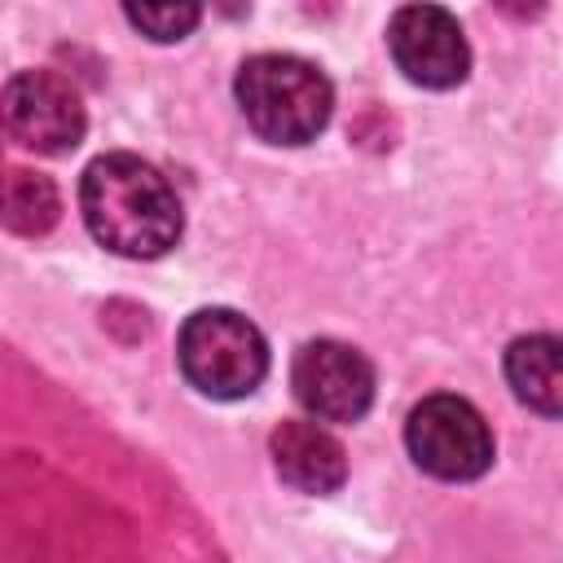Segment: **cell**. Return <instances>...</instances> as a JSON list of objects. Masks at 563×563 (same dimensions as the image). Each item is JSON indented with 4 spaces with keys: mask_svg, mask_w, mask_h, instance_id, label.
Masks as SVG:
<instances>
[{
    "mask_svg": "<svg viewBox=\"0 0 563 563\" xmlns=\"http://www.w3.org/2000/svg\"><path fill=\"white\" fill-rule=\"evenodd\" d=\"M79 207L92 238L128 260H154L180 238V198L158 167L136 154H101L79 180Z\"/></svg>",
    "mask_w": 563,
    "mask_h": 563,
    "instance_id": "1",
    "label": "cell"
},
{
    "mask_svg": "<svg viewBox=\"0 0 563 563\" xmlns=\"http://www.w3.org/2000/svg\"><path fill=\"white\" fill-rule=\"evenodd\" d=\"M497 9L510 18H537L545 9V0H497Z\"/></svg>",
    "mask_w": 563,
    "mask_h": 563,
    "instance_id": "12",
    "label": "cell"
},
{
    "mask_svg": "<svg viewBox=\"0 0 563 563\" xmlns=\"http://www.w3.org/2000/svg\"><path fill=\"white\" fill-rule=\"evenodd\" d=\"M277 475L299 493H334L347 479L343 444L317 422H282L268 440Z\"/></svg>",
    "mask_w": 563,
    "mask_h": 563,
    "instance_id": "8",
    "label": "cell"
},
{
    "mask_svg": "<svg viewBox=\"0 0 563 563\" xmlns=\"http://www.w3.org/2000/svg\"><path fill=\"white\" fill-rule=\"evenodd\" d=\"M4 132L22 150L66 154L84 136V101L53 70H18L4 84Z\"/></svg>",
    "mask_w": 563,
    "mask_h": 563,
    "instance_id": "6",
    "label": "cell"
},
{
    "mask_svg": "<svg viewBox=\"0 0 563 563\" xmlns=\"http://www.w3.org/2000/svg\"><path fill=\"white\" fill-rule=\"evenodd\" d=\"M57 211H62V198H57V185L31 167H9L4 176V224L22 238H40L57 224Z\"/></svg>",
    "mask_w": 563,
    "mask_h": 563,
    "instance_id": "10",
    "label": "cell"
},
{
    "mask_svg": "<svg viewBox=\"0 0 563 563\" xmlns=\"http://www.w3.org/2000/svg\"><path fill=\"white\" fill-rule=\"evenodd\" d=\"M387 48L405 79L422 88H453L466 79L471 48L457 18L440 4H405L387 26Z\"/></svg>",
    "mask_w": 563,
    "mask_h": 563,
    "instance_id": "7",
    "label": "cell"
},
{
    "mask_svg": "<svg viewBox=\"0 0 563 563\" xmlns=\"http://www.w3.org/2000/svg\"><path fill=\"white\" fill-rule=\"evenodd\" d=\"M506 378L528 409L545 418H563V339L559 334L515 339L506 347Z\"/></svg>",
    "mask_w": 563,
    "mask_h": 563,
    "instance_id": "9",
    "label": "cell"
},
{
    "mask_svg": "<svg viewBox=\"0 0 563 563\" xmlns=\"http://www.w3.org/2000/svg\"><path fill=\"white\" fill-rule=\"evenodd\" d=\"M123 13L141 35H150L158 44H172V40H185L198 26L202 0H123Z\"/></svg>",
    "mask_w": 563,
    "mask_h": 563,
    "instance_id": "11",
    "label": "cell"
},
{
    "mask_svg": "<svg viewBox=\"0 0 563 563\" xmlns=\"http://www.w3.org/2000/svg\"><path fill=\"white\" fill-rule=\"evenodd\" d=\"M176 356L185 378L211 400L251 396L268 374L264 334L242 312H229V308H198L180 325Z\"/></svg>",
    "mask_w": 563,
    "mask_h": 563,
    "instance_id": "3",
    "label": "cell"
},
{
    "mask_svg": "<svg viewBox=\"0 0 563 563\" xmlns=\"http://www.w3.org/2000/svg\"><path fill=\"white\" fill-rule=\"evenodd\" d=\"M233 92L246 123L273 145H308L334 110L330 79L290 53H260L242 62Z\"/></svg>",
    "mask_w": 563,
    "mask_h": 563,
    "instance_id": "2",
    "label": "cell"
},
{
    "mask_svg": "<svg viewBox=\"0 0 563 563\" xmlns=\"http://www.w3.org/2000/svg\"><path fill=\"white\" fill-rule=\"evenodd\" d=\"M290 387L317 422H356L374 405V365L347 343L312 339L295 352Z\"/></svg>",
    "mask_w": 563,
    "mask_h": 563,
    "instance_id": "5",
    "label": "cell"
},
{
    "mask_svg": "<svg viewBox=\"0 0 563 563\" xmlns=\"http://www.w3.org/2000/svg\"><path fill=\"white\" fill-rule=\"evenodd\" d=\"M413 462L435 479H475L493 466V431L484 413L462 396H427L405 422Z\"/></svg>",
    "mask_w": 563,
    "mask_h": 563,
    "instance_id": "4",
    "label": "cell"
}]
</instances>
